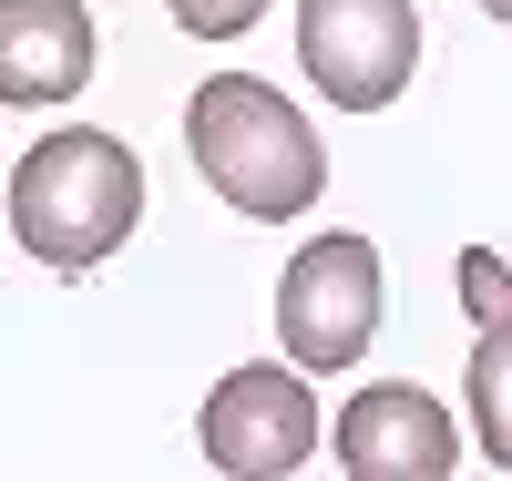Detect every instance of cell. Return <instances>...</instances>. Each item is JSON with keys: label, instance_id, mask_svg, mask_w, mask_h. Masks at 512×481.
Segmentation results:
<instances>
[{"label": "cell", "instance_id": "obj_1", "mask_svg": "<svg viewBox=\"0 0 512 481\" xmlns=\"http://www.w3.org/2000/svg\"><path fill=\"white\" fill-rule=\"evenodd\" d=\"M144 215V164L123 134H93V123H72V134H41L11 174V236L31 267H103V256L134 236Z\"/></svg>", "mask_w": 512, "mask_h": 481}, {"label": "cell", "instance_id": "obj_2", "mask_svg": "<svg viewBox=\"0 0 512 481\" xmlns=\"http://www.w3.org/2000/svg\"><path fill=\"white\" fill-rule=\"evenodd\" d=\"M185 144L205 164V185H216L236 215H256V226L308 215L318 185H328V154L308 134V113H297L277 82H256V72L195 82V93H185Z\"/></svg>", "mask_w": 512, "mask_h": 481}, {"label": "cell", "instance_id": "obj_3", "mask_svg": "<svg viewBox=\"0 0 512 481\" xmlns=\"http://www.w3.org/2000/svg\"><path fill=\"white\" fill-rule=\"evenodd\" d=\"M379 338V246L369 236H318L277 277V348L297 369H349Z\"/></svg>", "mask_w": 512, "mask_h": 481}, {"label": "cell", "instance_id": "obj_4", "mask_svg": "<svg viewBox=\"0 0 512 481\" xmlns=\"http://www.w3.org/2000/svg\"><path fill=\"white\" fill-rule=\"evenodd\" d=\"M297 62L338 113H379L420 72V11L410 0H308L297 11Z\"/></svg>", "mask_w": 512, "mask_h": 481}, {"label": "cell", "instance_id": "obj_5", "mask_svg": "<svg viewBox=\"0 0 512 481\" xmlns=\"http://www.w3.org/2000/svg\"><path fill=\"white\" fill-rule=\"evenodd\" d=\"M205 461H216L226 481H287L297 461L318 451V400L297 369H226L216 389H205Z\"/></svg>", "mask_w": 512, "mask_h": 481}, {"label": "cell", "instance_id": "obj_6", "mask_svg": "<svg viewBox=\"0 0 512 481\" xmlns=\"http://www.w3.org/2000/svg\"><path fill=\"white\" fill-rule=\"evenodd\" d=\"M328 441H338V471L349 481H441L461 461V430L451 410L431 400V389H410V379H379L359 389L338 420H318Z\"/></svg>", "mask_w": 512, "mask_h": 481}, {"label": "cell", "instance_id": "obj_7", "mask_svg": "<svg viewBox=\"0 0 512 481\" xmlns=\"http://www.w3.org/2000/svg\"><path fill=\"white\" fill-rule=\"evenodd\" d=\"M93 52L103 41L82 0H0V103H72Z\"/></svg>", "mask_w": 512, "mask_h": 481}, {"label": "cell", "instance_id": "obj_8", "mask_svg": "<svg viewBox=\"0 0 512 481\" xmlns=\"http://www.w3.org/2000/svg\"><path fill=\"white\" fill-rule=\"evenodd\" d=\"M502 348H512V338H502V318H492V328H482V348H472V430H482V451H492V461H512V420H502Z\"/></svg>", "mask_w": 512, "mask_h": 481}, {"label": "cell", "instance_id": "obj_9", "mask_svg": "<svg viewBox=\"0 0 512 481\" xmlns=\"http://www.w3.org/2000/svg\"><path fill=\"white\" fill-rule=\"evenodd\" d=\"M164 11H175L195 41H236V31H256V21H267V0H164Z\"/></svg>", "mask_w": 512, "mask_h": 481}, {"label": "cell", "instance_id": "obj_10", "mask_svg": "<svg viewBox=\"0 0 512 481\" xmlns=\"http://www.w3.org/2000/svg\"><path fill=\"white\" fill-rule=\"evenodd\" d=\"M461 297H472V328H492V318H502V256H492V246L461 256Z\"/></svg>", "mask_w": 512, "mask_h": 481}, {"label": "cell", "instance_id": "obj_11", "mask_svg": "<svg viewBox=\"0 0 512 481\" xmlns=\"http://www.w3.org/2000/svg\"><path fill=\"white\" fill-rule=\"evenodd\" d=\"M482 11H492V21H512V0H482Z\"/></svg>", "mask_w": 512, "mask_h": 481}]
</instances>
